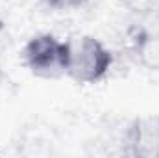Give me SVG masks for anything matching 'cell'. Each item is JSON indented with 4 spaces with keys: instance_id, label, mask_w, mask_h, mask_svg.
Masks as SVG:
<instances>
[{
    "instance_id": "5",
    "label": "cell",
    "mask_w": 159,
    "mask_h": 158,
    "mask_svg": "<svg viewBox=\"0 0 159 158\" xmlns=\"http://www.w3.org/2000/svg\"><path fill=\"white\" fill-rule=\"evenodd\" d=\"M41 4H44L50 9H59V11H67V9H78L83 7L89 0H39Z\"/></svg>"
},
{
    "instance_id": "3",
    "label": "cell",
    "mask_w": 159,
    "mask_h": 158,
    "mask_svg": "<svg viewBox=\"0 0 159 158\" xmlns=\"http://www.w3.org/2000/svg\"><path fill=\"white\" fill-rule=\"evenodd\" d=\"M128 147L135 156H159V119H139L128 132Z\"/></svg>"
},
{
    "instance_id": "2",
    "label": "cell",
    "mask_w": 159,
    "mask_h": 158,
    "mask_svg": "<svg viewBox=\"0 0 159 158\" xmlns=\"http://www.w3.org/2000/svg\"><path fill=\"white\" fill-rule=\"evenodd\" d=\"M22 62L26 69L37 78H59L67 75L69 41H61L54 34H37L24 45Z\"/></svg>"
},
{
    "instance_id": "1",
    "label": "cell",
    "mask_w": 159,
    "mask_h": 158,
    "mask_svg": "<svg viewBox=\"0 0 159 158\" xmlns=\"http://www.w3.org/2000/svg\"><path fill=\"white\" fill-rule=\"evenodd\" d=\"M113 65L111 50L94 36H80L69 41L67 77L78 84H96L106 78Z\"/></svg>"
},
{
    "instance_id": "4",
    "label": "cell",
    "mask_w": 159,
    "mask_h": 158,
    "mask_svg": "<svg viewBox=\"0 0 159 158\" xmlns=\"http://www.w3.org/2000/svg\"><path fill=\"white\" fill-rule=\"evenodd\" d=\"M135 54L143 67H146L148 71H159V32L143 34L141 37H137Z\"/></svg>"
}]
</instances>
